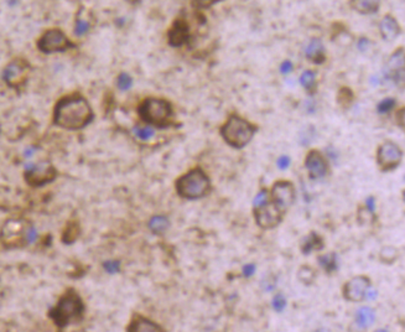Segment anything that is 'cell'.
Here are the masks:
<instances>
[{"mask_svg": "<svg viewBox=\"0 0 405 332\" xmlns=\"http://www.w3.org/2000/svg\"><path fill=\"white\" fill-rule=\"evenodd\" d=\"M56 178V170L49 162H40V164H28L25 166V179L29 185L31 186H43L54 181Z\"/></svg>", "mask_w": 405, "mask_h": 332, "instance_id": "8992f818", "label": "cell"}, {"mask_svg": "<svg viewBox=\"0 0 405 332\" xmlns=\"http://www.w3.org/2000/svg\"><path fill=\"white\" fill-rule=\"evenodd\" d=\"M256 126L238 115H231L230 119L221 128V135L226 143L236 149H242L253 139Z\"/></svg>", "mask_w": 405, "mask_h": 332, "instance_id": "7a4b0ae2", "label": "cell"}, {"mask_svg": "<svg viewBox=\"0 0 405 332\" xmlns=\"http://www.w3.org/2000/svg\"><path fill=\"white\" fill-rule=\"evenodd\" d=\"M188 30L183 21H176L169 33V40L172 46H181L187 40Z\"/></svg>", "mask_w": 405, "mask_h": 332, "instance_id": "ac0fdd59", "label": "cell"}, {"mask_svg": "<svg viewBox=\"0 0 405 332\" xmlns=\"http://www.w3.org/2000/svg\"><path fill=\"white\" fill-rule=\"evenodd\" d=\"M28 227L24 226L23 221L10 220L5 223L2 231V241L7 247H22L26 241Z\"/></svg>", "mask_w": 405, "mask_h": 332, "instance_id": "8fae6325", "label": "cell"}, {"mask_svg": "<svg viewBox=\"0 0 405 332\" xmlns=\"http://www.w3.org/2000/svg\"><path fill=\"white\" fill-rule=\"evenodd\" d=\"M396 105V101L394 98H384L383 101H380L377 105V110L380 114H386V113L391 112L394 109V107Z\"/></svg>", "mask_w": 405, "mask_h": 332, "instance_id": "4dcf8cb0", "label": "cell"}, {"mask_svg": "<svg viewBox=\"0 0 405 332\" xmlns=\"http://www.w3.org/2000/svg\"><path fill=\"white\" fill-rule=\"evenodd\" d=\"M380 35L385 41H393L400 34V26L391 15H385L379 23Z\"/></svg>", "mask_w": 405, "mask_h": 332, "instance_id": "2e32d148", "label": "cell"}, {"mask_svg": "<svg viewBox=\"0 0 405 332\" xmlns=\"http://www.w3.org/2000/svg\"><path fill=\"white\" fill-rule=\"evenodd\" d=\"M91 29V23L89 20H87L86 18H82L81 15H78L77 20H76V25H75V34L78 36L85 35Z\"/></svg>", "mask_w": 405, "mask_h": 332, "instance_id": "f1b7e54d", "label": "cell"}, {"mask_svg": "<svg viewBox=\"0 0 405 332\" xmlns=\"http://www.w3.org/2000/svg\"><path fill=\"white\" fill-rule=\"evenodd\" d=\"M379 258L384 264H393L398 259V250L394 247H384L380 250Z\"/></svg>", "mask_w": 405, "mask_h": 332, "instance_id": "484cf974", "label": "cell"}, {"mask_svg": "<svg viewBox=\"0 0 405 332\" xmlns=\"http://www.w3.org/2000/svg\"><path fill=\"white\" fill-rule=\"evenodd\" d=\"M382 0H351L349 5L354 12L363 15L374 14L380 7Z\"/></svg>", "mask_w": 405, "mask_h": 332, "instance_id": "d6986e66", "label": "cell"}, {"mask_svg": "<svg viewBox=\"0 0 405 332\" xmlns=\"http://www.w3.org/2000/svg\"><path fill=\"white\" fill-rule=\"evenodd\" d=\"M134 134L139 139H141V140H149V139H151L155 135V130L152 128H150V126H145V128L136 126V128H134Z\"/></svg>", "mask_w": 405, "mask_h": 332, "instance_id": "1f68e13d", "label": "cell"}, {"mask_svg": "<svg viewBox=\"0 0 405 332\" xmlns=\"http://www.w3.org/2000/svg\"><path fill=\"white\" fill-rule=\"evenodd\" d=\"M305 168L311 179H321L327 174L328 164L325 156L317 150H311L305 159Z\"/></svg>", "mask_w": 405, "mask_h": 332, "instance_id": "4fadbf2b", "label": "cell"}, {"mask_svg": "<svg viewBox=\"0 0 405 332\" xmlns=\"http://www.w3.org/2000/svg\"><path fill=\"white\" fill-rule=\"evenodd\" d=\"M325 247V243H323V239L321 238V236H319L315 232H311L307 237H305L304 241L301 243V252L304 253L305 255L310 254L314 250H321Z\"/></svg>", "mask_w": 405, "mask_h": 332, "instance_id": "44dd1931", "label": "cell"}, {"mask_svg": "<svg viewBox=\"0 0 405 332\" xmlns=\"http://www.w3.org/2000/svg\"><path fill=\"white\" fill-rule=\"evenodd\" d=\"M357 47H358V50L361 52L368 51V50H369V47H370V41L368 40V39H365V38H361L358 40V42H357Z\"/></svg>", "mask_w": 405, "mask_h": 332, "instance_id": "f35d334b", "label": "cell"}, {"mask_svg": "<svg viewBox=\"0 0 405 332\" xmlns=\"http://www.w3.org/2000/svg\"><path fill=\"white\" fill-rule=\"evenodd\" d=\"M36 238H38V231H36V228H34L33 226L28 227V231H26V241H28V243H34L36 241Z\"/></svg>", "mask_w": 405, "mask_h": 332, "instance_id": "74e56055", "label": "cell"}, {"mask_svg": "<svg viewBox=\"0 0 405 332\" xmlns=\"http://www.w3.org/2000/svg\"><path fill=\"white\" fill-rule=\"evenodd\" d=\"M357 218H358V221H359V223H361V225H369V223L374 222V220H375L374 211L368 210L367 207H365V208H359V210H358V216H357Z\"/></svg>", "mask_w": 405, "mask_h": 332, "instance_id": "f546056e", "label": "cell"}, {"mask_svg": "<svg viewBox=\"0 0 405 332\" xmlns=\"http://www.w3.org/2000/svg\"><path fill=\"white\" fill-rule=\"evenodd\" d=\"M283 215L279 208L273 202L268 201L262 206L254 207V217L257 225L263 229H273L280 225Z\"/></svg>", "mask_w": 405, "mask_h": 332, "instance_id": "ba28073f", "label": "cell"}, {"mask_svg": "<svg viewBox=\"0 0 405 332\" xmlns=\"http://www.w3.org/2000/svg\"><path fill=\"white\" fill-rule=\"evenodd\" d=\"M210 187H211L210 179L199 168L193 169L176 181L177 194L187 200H196L206 196Z\"/></svg>", "mask_w": 405, "mask_h": 332, "instance_id": "3957f363", "label": "cell"}, {"mask_svg": "<svg viewBox=\"0 0 405 332\" xmlns=\"http://www.w3.org/2000/svg\"><path fill=\"white\" fill-rule=\"evenodd\" d=\"M268 201H269V192L267 190H262L254 199V207L262 206V205L267 204Z\"/></svg>", "mask_w": 405, "mask_h": 332, "instance_id": "d590c367", "label": "cell"}, {"mask_svg": "<svg viewBox=\"0 0 405 332\" xmlns=\"http://www.w3.org/2000/svg\"><path fill=\"white\" fill-rule=\"evenodd\" d=\"M370 288V280L364 275L354 276L343 286L344 299L352 302H359L364 300L365 295Z\"/></svg>", "mask_w": 405, "mask_h": 332, "instance_id": "7c38bea8", "label": "cell"}, {"mask_svg": "<svg viewBox=\"0 0 405 332\" xmlns=\"http://www.w3.org/2000/svg\"><path fill=\"white\" fill-rule=\"evenodd\" d=\"M223 0H192V7L196 9H207Z\"/></svg>", "mask_w": 405, "mask_h": 332, "instance_id": "836d02e7", "label": "cell"}, {"mask_svg": "<svg viewBox=\"0 0 405 332\" xmlns=\"http://www.w3.org/2000/svg\"><path fill=\"white\" fill-rule=\"evenodd\" d=\"M401 157H403V151L393 141H385L378 147L377 161L383 171L394 170L398 168Z\"/></svg>", "mask_w": 405, "mask_h": 332, "instance_id": "9c48e42d", "label": "cell"}, {"mask_svg": "<svg viewBox=\"0 0 405 332\" xmlns=\"http://www.w3.org/2000/svg\"><path fill=\"white\" fill-rule=\"evenodd\" d=\"M35 151H36V150L34 149V147H28V149H26L25 151H24V155H25V157H31Z\"/></svg>", "mask_w": 405, "mask_h": 332, "instance_id": "f6af8a7d", "label": "cell"}, {"mask_svg": "<svg viewBox=\"0 0 405 332\" xmlns=\"http://www.w3.org/2000/svg\"><path fill=\"white\" fill-rule=\"evenodd\" d=\"M83 311H85V306H83L81 297L77 294L71 292L60 300V302L52 310L50 316L60 328H64L70 323L80 321Z\"/></svg>", "mask_w": 405, "mask_h": 332, "instance_id": "277c9868", "label": "cell"}, {"mask_svg": "<svg viewBox=\"0 0 405 332\" xmlns=\"http://www.w3.org/2000/svg\"><path fill=\"white\" fill-rule=\"evenodd\" d=\"M70 47H73V45L68 40L67 36L61 30H57V29L45 33L43 38L39 41V49L43 52H46V54L66 51Z\"/></svg>", "mask_w": 405, "mask_h": 332, "instance_id": "30bf717a", "label": "cell"}, {"mask_svg": "<svg viewBox=\"0 0 405 332\" xmlns=\"http://www.w3.org/2000/svg\"><path fill=\"white\" fill-rule=\"evenodd\" d=\"M139 114L144 122L159 128H165L169 125L172 117L171 104L165 99L148 98L143 102L139 108Z\"/></svg>", "mask_w": 405, "mask_h": 332, "instance_id": "5b68a950", "label": "cell"}, {"mask_svg": "<svg viewBox=\"0 0 405 332\" xmlns=\"http://www.w3.org/2000/svg\"><path fill=\"white\" fill-rule=\"evenodd\" d=\"M396 123L400 126L401 129L404 128V108H401L398 113H396Z\"/></svg>", "mask_w": 405, "mask_h": 332, "instance_id": "7bdbcfd3", "label": "cell"}, {"mask_svg": "<svg viewBox=\"0 0 405 332\" xmlns=\"http://www.w3.org/2000/svg\"><path fill=\"white\" fill-rule=\"evenodd\" d=\"M356 321L362 328L368 327L374 322V311L370 307H362L356 313Z\"/></svg>", "mask_w": 405, "mask_h": 332, "instance_id": "7402d4cb", "label": "cell"}, {"mask_svg": "<svg viewBox=\"0 0 405 332\" xmlns=\"http://www.w3.org/2000/svg\"><path fill=\"white\" fill-rule=\"evenodd\" d=\"M298 276L305 285H311V284L315 281V278H316V273H315V270L312 269L311 267L304 265V267L300 268Z\"/></svg>", "mask_w": 405, "mask_h": 332, "instance_id": "4316f807", "label": "cell"}, {"mask_svg": "<svg viewBox=\"0 0 405 332\" xmlns=\"http://www.w3.org/2000/svg\"><path fill=\"white\" fill-rule=\"evenodd\" d=\"M300 83L309 93H314L315 89H316V73L310 70L305 71L300 76Z\"/></svg>", "mask_w": 405, "mask_h": 332, "instance_id": "d4e9b609", "label": "cell"}, {"mask_svg": "<svg viewBox=\"0 0 405 332\" xmlns=\"http://www.w3.org/2000/svg\"><path fill=\"white\" fill-rule=\"evenodd\" d=\"M103 267H104V269L108 271V273L114 274V273H118V271H119L120 264H119V262H115V260H108V262L104 263Z\"/></svg>", "mask_w": 405, "mask_h": 332, "instance_id": "8d00e7d4", "label": "cell"}, {"mask_svg": "<svg viewBox=\"0 0 405 332\" xmlns=\"http://www.w3.org/2000/svg\"><path fill=\"white\" fill-rule=\"evenodd\" d=\"M285 306H286V299L284 297V295L278 294L277 296H274V299H273V307H274L275 311L281 312L284 309H285Z\"/></svg>", "mask_w": 405, "mask_h": 332, "instance_id": "e575fe53", "label": "cell"}, {"mask_svg": "<svg viewBox=\"0 0 405 332\" xmlns=\"http://www.w3.org/2000/svg\"><path fill=\"white\" fill-rule=\"evenodd\" d=\"M55 124L68 130H78L93 118L91 105L82 97H70L59 102L55 108Z\"/></svg>", "mask_w": 405, "mask_h": 332, "instance_id": "6da1fadb", "label": "cell"}, {"mask_svg": "<svg viewBox=\"0 0 405 332\" xmlns=\"http://www.w3.org/2000/svg\"><path fill=\"white\" fill-rule=\"evenodd\" d=\"M337 101L340 103L341 107L343 108H348L351 105L352 102H353V93L349 88H342L340 92H338L337 96Z\"/></svg>", "mask_w": 405, "mask_h": 332, "instance_id": "83f0119b", "label": "cell"}, {"mask_svg": "<svg viewBox=\"0 0 405 332\" xmlns=\"http://www.w3.org/2000/svg\"><path fill=\"white\" fill-rule=\"evenodd\" d=\"M272 202L283 213H285L295 202V187L289 181H278L272 189Z\"/></svg>", "mask_w": 405, "mask_h": 332, "instance_id": "52a82bcc", "label": "cell"}, {"mask_svg": "<svg viewBox=\"0 0 405 332\" xmlns=\"http://www.w3.org/2000/svg\"><path fill=\"white\" fill-rule=\"evenodd\" d=\"M293 68H294L293 62L286 60V61H284L280 65V72L283 73V75H288V73H290L291 71H293Z\"/></svg>", "mask_w": 405, "mask_h": 332, "instance_id": "ab89813d", "label": "cell"}, {"mask_svg": "<svg viewBox=\"0 0 405 332\" xmlns=\"http://www.w3.org/2000/svg\"><path fill=\"white\" fill-rule=\"evenodd\" d=\"M128 331L155 332V331H162V328H160L159 325H156V323H154L152 321L148 320V318L141 317V316H136V317H134V320L131 321L130 325H129Z\"/></svg>", "mask_w": 405, "mask_h": 332, "instance_id": "ffe728a7", "label": "cell"}, {"mask_svg": "<svg viewBox=\"0 0 405 332\" xmlns=\"http://www.w3.org/2000/svg\"><path fill=\"white\" fill-rule=\"evenodd\" d=\"M365 207L370 211H374L375 207V199L374 197H368L367 201H365Z\"/></svg>", "mask_w": 405, "mask_h": 332, "instance_id": "ee69618b", "label": "cell"}, {"mask_svg": "<svg viewBox=\"0 0 405 332\" xmlns=\"http://www.w3.org/2000/svg\"><path fill=\"white\" fill-rule=\"evenodd\" d=\"M254 273H256V267H254L253 264L244 265L243 275L246 276V278H251V276L254 275Z\"/></svg>", "mask_w": 405, "mask_h": 332, "instance_id": "b9f144b4", "label": "cell"}, {"mask_svg": "<svg viewBox=\"0 0 405 332\" xmlns=\"http://www.w3.org/2000/svg\"><path fill=\"white\" fill-rule=\"evenodd\" d=\"M319 263L321 268L328 274L338 269L337 255H336V253H328V254L321 255L319 258Z\"/></svg>", "mask_w": 405, "mask_h": 332, "instance_id": "603a6c76", "label": "cell"}, {"mask_svg": "<svg viewBox=\"0 0 405 332\" xmlns=\"http://www.w3.org/2000/svg\"><path fill=\"white\" fill-rule=\"evenodd\" d=\"M305 56L314 63L325 62V47L320 39H312L305 49Z\"/></svg>", "mask_w": 405, "mask_h": 332, "instance_id": "e0dca14e", "label": "cell"}, {"mask_svg": "<svg viewBox=\"0 0 405 332\" xmlns=\"http://www.w3.org/2000/svg\"><path fill=\"white\" fill-rule=\"evenodd\" d=\"M169 226L170 222L165 216H154L149 222V228L155 234H162L169 228Z\"/></svg>", "mask_w": 405, "mask_h": 332, "instance_id": "cb8c5ba5", "label": "cell"}, {"mask_svg": "<svg viewBox=\"0 0 405 332\" xmlns=\"http://www.w3.org/2000/svg\"><path fill=\"white\" fill-rule=\"evenodd\" d=\"M277 165L280 170H285V169H288L289 165H290V157L289 156L279 157L278 161H277Z\"/></svg>", "mask_w": 405, "mask_h": 332, "instance_id": "60d3db41", "label": "cell"}, {"mask_svg": "<svg viewBox=\"0 0 405 332\" xmlns=\"http://www.w3.org/2000/svg\"><path fill=\"white\" fill-rule=\"evenodd\" d=\"M388 71L395 82H404V49L396 50L388 61Z\"/></svg>", "mask_w": 405, "mask_h": 332, "instance_id": "9a60e30c", "label": "cell"}, {"mask_svg": "<svg viewBox=\"0 0 405 332\" xmlns=\"http://www.w3.org/2000/svg\"><path fill=\"white\" fill-rule=\"evenodd\" d=\"M117 86L120 91H129L133 86V78L128 75V73H122V75L118 77L117 81Z\"/></svg>", "mask_w": 405, "mask_h": 332, "instance_id": "d6a6232c", "label": "cell"}, {"mask_svg": "<svg viewBox=\"0 0 405 332\" xmlns=\"http://www.w3.org/2000/svg\"><path fill=\"white\" fill-rule=\"evenodd\" d=\"M29 72L28 63L20 60L12 62L4 71V80L9 86L19 87L24 81L26 80V76Z\"/></svg>", "mask_w": 405, "mask_h": 332, "instance_id": "5bb4252c", "label": "cell"}]
</instances>
